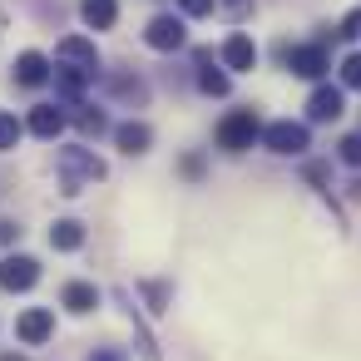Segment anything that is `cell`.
<instances>
[{"label": "cell", "mask_w": 361, "mask_h": 361, "mask_svg": "<svg viewBox=\"0 0 361 361\" xmlns=\"http://www.w3.org/2000/svg\"><path fill=\"white\" fill-rule=\"evenodd\" d=\"M257 139H262V124H257L252 109H233V114L218 124V144H223L228 154H243V149H252Z\"/></svg>", "instance_id": "obj_1"}, {"label": "cell", "mask_w": 361, "mask_h": 361, "mask_svg": "<svg viewBox=\"0 0 361 361\" xmlns=\"http://www.w3.org/2000/svg\"><path fill=\"white\" fill-rule=\"evenodd\" d=\"M262 144H267L272 154H282V159H297V154H307L312 134H307V124L277 119V124H267V129H262Z\"/></svg>", "instance_id": "obj_2"}, {"label": "cell", "mask_w": 361, "mask_h": 361, "mask_svg": "<svg viewBox=\"0 0 361 361\" xmlns=\"http://www.w3.org/2000/svg\"><path fill=\"white\" fill-rule=\"evenodd\" d=\"M60 173H65V193H80V178H104V164L90 154V149H60Z\"/></svg>", "instance_id": "obj_3"}, {"label": "cell", "mask_w": 361, "mask_h": 361, "mask_svg": "<svg viewBox=\"0 0 361 361\" xmlns=\"http://www.w3.org/2000/svg\"><path fill=\"white\" fill-rule=\"evenodd\" d=\"M55 60H60V70H75V75H94V70H99V50H94V40H85V35H65V40L55 45Z\"/></svg>", "instance_id": "obj_4"}, {"label": "cell", "mask_w": 361, "mask_h": 361, "mask_svg": "<svg viewBox=\"0 0 361 361\" xmlns=\"http://www.w3.org/2000/svg\"><path fill=\"white\" fill-rule=\"evenodd\" d=\"M40 282V262L25 257V252H11L6 262H0V287L6 292H30Z\"/></svg>", "instance_id": "obj_5"}, {"label": "cell", "mask_w": 361, "mask_h": 361, "mask_svg": "<svg viewBox=\"0 0 361 361\" xmlns=\"http://www.w3.org/2000/svg\"><path fill=\"white\" fill-rule=\"evenodd\" d=\"M188 35H183V20L178 16H154L149 20V30H144V45L149 50H178Z\"/></svg>", "instance_id": "obj_6"}, {"label": "cell", "mask_w": 361, "mask_h": 361, "mask_svg": "<svg viewBox=\"0 0 361 361\" xmlns=\"http://www.w3.org/2000/svg\"><path fill=\"white\" fill-rule=\"evenodd\" d=\"M287 70L302 75V80H317V75L331 70V60H326L322 45H292V50H287Z\"/></svg>", "instance_id": "obj_7"}, {"label": "cell", "mask_w": 361, "mask_h": 361, "mask_svg": "<svg viewBox=\"0 0 361 361\" xmlns=\"http://www.w3.org/2000/svg\"><path fill=\"white\" fill-rule=\"evenodd\" d=\"M50 331H55V317H50V307H30V312H20V322H16V336H20L25 346H40Z\"/></svg>", "instance_id": "obj_8"}, {"label": "cell", "mask_w": 361, "mask_h": 361, "mask_svg": "<svg viewBox=\"0 0 361 361\" xmlns=\"http://www.w3.org/2000/svg\"><path fill=\"white\" fill-rule=\"evenodd\" d=\"M16 80H20L25 90H40V85L50 80V60H45L40 50H25V55L16 60Z\"/></svg>", "instance_id": "obj_9"}, {"label": "cell", "mask_w": 361, "mask_h": 361, "mask_svg": "<svg viewBox=\"0 0 361 361\" xmlns=\"http://www.w3.org/2000/svg\"><path fill=\"white\" fill-rule=\"evenodd\" d=\"M223 65H228V70H252V65H257V45H252L247 35H228V40H223Z\"/></svg>", "instance_id": "obj_10"}, {"label": "cell", "mask_w": 361, "mask_h": 361, "mask_svg": "<svg viewBox=\"0 0 361 361\" xmlns=\"http://www.w3.org/2000/svg\"><path fill=\"white\" fill-rule=\"evenodd\" d=\"M307 114L317 119V124H331V119H341V90H331V85H322L312 99H307Z\"/></svg>", "instance_id": "obj_11"}, {"label": "cell", "mask_w": 361, "mask_h": 361, "mask_svg": "<svg viewBox=\"0 0 361 361\" xmlns=\"http://www.w3.org/2000/svg\"><path fill=\"white\" fill-rule=\"evenodd\" d=\"M30 134H35V139H60V134H65V114H60L55 104H35V109H30Z\"/></svg>", "instance_id": "obj_12"}, {"label": "cell", "mask_w": 361, "mask_h": 361, "mask_svg": "<svg viewBox=\"0 0 361 361\" xmlns=\"http://www.w3.org/2000/svg\"><path fill=\"white\" fill-rule=\"evenodd\" d=\"M114 139H119V149H124V154H144V149L154 144V129H149V124H139V119H129V124H119V129H114Z\"/></svg>", "instance_id": "obj_13"}, {"label": "cell", "mask_w": 361, "mask_h": 361, "mask_svg": "<svg viewBox=\"0 0 361 361\" xmlns=\"http://www.w3.org/2000/svg\"><path fill=\"white\" fill-rule=\"evenodd\" d=\"M50 247H55V252H75V247H85V223L60 218V223L50 228Z\"/></svg>", "instance_id": "obj_14"}, {"label": "cell", "mask_w": 361, "mask_h": 361, "mask_svg": "<svg viewBox=\"0 0 361 361\" xmlns=\"http://www.w3.org/2000/svg\"><path fill=\"white\" fill-rule=\"evenodd\" d=\"M60 302H65L70 312H80V317H85V312H94V307H99V292H94V282H70V287L60 292Z\"/></svg>", "instance_id": "obj_15"}, {"label": "cell", "mask_w": 361, "mask_h": 361, "mask_svg": "<svg viewBox=\"0 0 361 361\" xmlns=\"http://www.w3.org/2000/svg\"><path fill=\"white\" fill-rule=\"evenodd\" d=\"M80 16H85V25H90V30H109V25L119 20V6H114V0H85Z\"/></svg>", "instance_id": "obj_16"}, {"label": "cell", "mask_w": 361, "mask_h": 361, "mask_svg": "<svg viewBox=\"0 0 361 361\" xmlns=\"http://www.w3.org/2000/svg\"><path fill=\"white\" fill-rule=\"evenodd\" d=\"M198 85H203V94H218V99L228 94V75L213 70V55H208V50L198 55Z\"/></svg>", "instance_id": "obj_17"}, {"label": "cell", "mask_w": 361, "mask_h": 361, "mask_svg": "<svg viewBox=\"0 0 361 361\" xmlns=\"http://www.w3.org/2000/svg\"><path fill=\"white\" fill-rule=\"evenodd\" d=\"M20 134H25V124H20L11 109H0V154L16 149V144H20Z\"/></svg>", "instance_id": "obj_18"}, {"label": "cell", "mask_w": 361, "mask_h": 361, "mask_svg": "<svg viewBox=\"0 0 361 361\" xmlns=\"http://www.w3.org/2000/svg\"><path fill=\"white\" fill-rule=\"evenodd\" d=\"M336 154H341V164H351V169H361V134H346V139L336 144Z\"/></svg>", "instance_id": "obj_19"}, {"label": "cell", "mask_w": 361, "mask_h": 361, "mask_svg": "<svg viewBox=\"0 0 361 361\" xmlns=\"http://www.w3.org/2000/svg\"><path fill=\"white\" fill-rule=\"evenodd\" d=\"M341 85H346V90H361V50L341 60Z\"/></svg>", "instance_id": "obj_20"}, {"label": "cell", "mask_w": 361, "mask_h": 361, "mask_svg": "<svg viewBox=\"0 0 361 361\" xmlns=\"http://www.w3.org/2000/svg\"><path fill=\"white\" fill-rule=\"evenodd\" d=\"M213 6H218V0H178V11H183V16H193V20L213 16Z\"/></svg>", "instance_id": "obj_21"}, {"label": "cell", "mask_w": 361, "mask_h": 361, "mask_svg": "<svg viewBox=\"0 0 361 361\" xmlns=\"http://www.w3.org/2000/svg\"><path fill=\"white\" fill-rule=\"evenodd\" d=\"M80 129H85V134H104V129H109V119H104L99 109H85V114H80Z\"/></svg>", "instance_id": "obj_22"}, {"label": "cell", "mask_w": 361, "mask_h": 361, "mask_svg": "<svg viewBox=\"0 0 361 361\" xmlns=\"http://www.w3.org/2000/svg\"><path fill=\"white\" fill-rule=\"evenodd\" d=\"M341 35H346V40H361V11H351V16L341 20Z\"/></svg>", "instance_id": "obj_23"}, {"label": "cell", "mask_w": 361, "mask_h": 361, "mask_svg": "<svg viewBox=\"0 0 361 361\" xmlns=\"http://www.w3.org/2000/svg\"><path fill=\"white\" fill-rule=\"evenodd\" d=\"M16 233H20V228H16V223H6V218H0V247H6V243H11V238H16Z\"/></svg>", "instance_id": "obj_24"}, {"label": "cell", "mask_w": 361, "mask_h": 361, "mask_svg": "<svg viewBox=\"0 0 361 361\" xmlns=\"http://www.w3.org/2000/svg\"><path fill=\"white\" fill-rule=\"evenodd\" d=\"M247 6L252 0H228V16H247Z\"/></svg>", "instance_id": "obj_25"}, {"label": "cell", "mask_w": 361, "mask_h": 361, "mask_svg": "<svg viewBox=\"0 0 361 361\" xmlns=\"http://www.w3.org/2000/svg\"><path fill=\"white\" fill-rule=\"evenodd\" d=\"M90 361H124V356H119V351H109V346H104V351H94V356H90Z\"/></svg>", "instance_id": "obj_26"}, {"label": "cell", "mask_w": 361, "mask_h": 361, "mask_svg": "<svg viewBox=\"0 0 361 361\" xmlns=\"http://www.w3.org/2000/svg\"><path fill=\"white\" fill-rule=\"evenodd\" d=\"M0 361H25V356H0Z\"/></svg>", "instance_id": "obj_27"}]
</instances>
